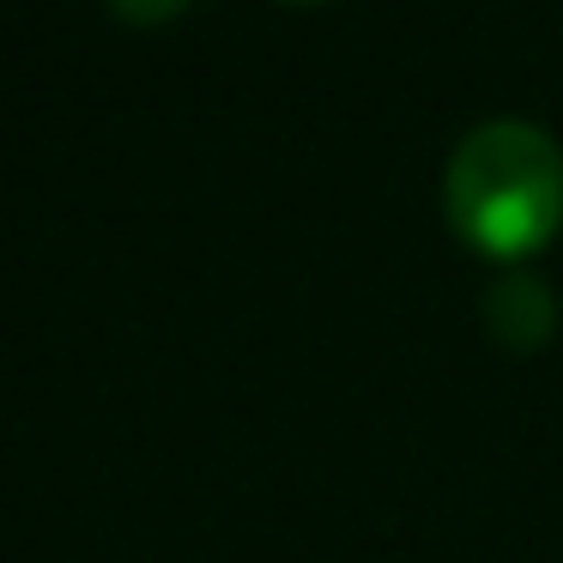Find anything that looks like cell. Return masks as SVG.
Returning <instances> with one entry per match:
<instances>
[{
	"label": "cell",
	"mask_w": 563,
	"mask_h": 563,
	"mask_svg": "<svg viewBox=\"0 0 563 563\" xmlns=\"http://www.w3.org/2000/svg\"><path fill=\"white\" fill-rule=\"evenodd\" d=\"M442 212L490 261L539 255L563 231V146L521 115L466 128L442 164Z\"/></svg>",
	"instance_id": "obj_1"
},
{
	"label": "cell",
	"mask_w": 563,
	"mask_h": 563,
	"mask_svg": "<svg viewBox=\"0 0 563 563\" xmlns=\"http://www.w3.org/2000/svg\"><path fill=\"white\" fill-rule=\"evenodd\" d=\"M485 328L497 333L509 352H533L558 328V291L527 267H503L485 285Z\"/></svg>",
	"instance_id": "obj_2"
},
{
	"label": "cell",
	"mask_w": 563,
	"mask_h": 563,
	"mask_svg": "<svg viewBox=\"0 0 563 563\" xmlns=\"http://www.w3.org/2000/svg\"><path fill=\"white\" fill-rule=\"evenodd\" d=\"M110 7L128 19V25H170L188 0H110Z\"/></svg>",
	"instance_id": "obj_3"
},
{
	"label": "cell",
	"mask_w": 563,
	"mask_h": 563,
	"mask_svg": "<svg viewBox=\"0 0 563 563\" xmlns=\"http://www.w3.org/2000/svg\"><path fill=\"white\" fill-rule=\"evenodd\" d=\"M303 7H309V0H303Z\"/></svg>",
	"instance_id": "obj_4"
}]
</instances>
